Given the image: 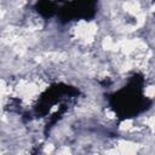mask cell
I'll return each mask as SVG.
<instances>
[{
	"label": "cell",
	"mask_w": 155,
	"mask_h": 155,
	"mask_svg": "<svg viewBox=\"0 0 155 155\" xmlns=\"http://www.w3.org/2000/svg\"><path fill=\"white\" fill-rule=\"evenodd\" d=\"M2 15H4V13H2V11H1V10H0V18H1V17H2Z\"/></svg>",
	"instance_id": "obj_6"
},
{
	"label": "cell",
	"mask_w": 155,
	"mask_h": 155,
	"mask_svg": "<svg viewBox=\"0 0 155 155\" xmlns=\"http://www.w3.org/2000/svg\"><path fill=\"white\" fill-rule=\"evenodd\" d=\"M51 151H52V145L45 148V153H51Z\"/></svg>",
	"instance_id": "obj_5"
},
{
	"label": "cell",
	"mask_w": 155,
	"mask_h": 155,
	"mask_svg": "<svg viewBox=\"0 0 155 155\" xmlns=\"http://www.w3.org/2000/svg\"><path fill=\"white\" fill-rule=\"evenodd\" d=\"M97 31V27L93 23H81L76 29V35L84 40H92Z\"/></svg>",
	"instance_id": "obj_1"
},
{
	"label": "cell",
	"mask_w": 155,
	"mask_h": 155,
	"mask_svg": "<svg viewBox=\"0 0 155 155\" xmlns=\"http://www.w3.org/2000/svg\"><path fill=\"white\" fill-rule=\"evenodd\" d=\"M125 8L127 12H131V13H139V10H140V6L137 1L134 0H130L125 4Z\"/></svg>",
	"instance_id": "obj_2"
},
{
	"label": "cell",
	"mask_w": 155,
	"mask_h": 155,
	"mask_svg": "<svg viewBox=\"0 0 155 155\" xmlns=\"http://www.w3.org/2000/svg\"><path fill=\"white\" fill-rule=\"evenodd\" d=\"M148 94H149V97H153V94H154V88H153V86L149 87V90H148Z\"/></svg>",
	"instance_id": "obj_4"
},
{
	"label": "cell",
	"mask_w": 155,
	"mask_h": 155,
	"mask_svg": "<svg viewBox=\"0 0 155 155\" xmlns=\"http://www.w3.org/2000/svg\"><path fill=\"white\" fill-rule=\"evenodd\" d=\"M103 46L107 48V50H111L115 45H114V42L111 41V39H109V38H107L104 41H103Z\"/></svg>",
	"instance_id": "obj_3"
}]
</instances>
